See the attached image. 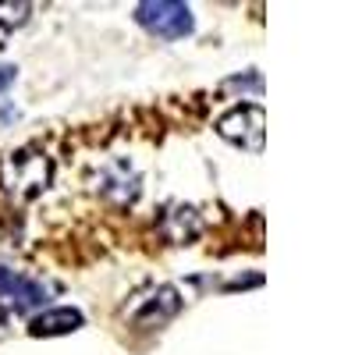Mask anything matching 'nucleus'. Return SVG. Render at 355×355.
I'll use <instances>...</instances> for the list:
<instances>
[{
    "label": "nucleus",
    "instance_id": "1",
    "mask_svg": "<svg viewBox=\"0 0 355 355\" xmlns=\"http://www.w3.org/2000/svg\"><path fill=\"white\" fill-rule=\"evenodd\" d=\"M53 182V160L40 146H21L0 157V189L15 196L18 202H28L50 189Z\"/></svg>",
    "mask_w": 355,
    "mask_h": 355
},
{
    "label": "nucleus",
    "instance_id": "9",
    "mask_svg": "<svg viewBox=\"0 0 355 355\" xmlns=\"http://www.w3.org/2000/svg\"><path fill=\"white\" fill-rule=\"evenodd\" d=\"M15 75H18V68H15V64H0V93H8V89H11Z\"/></svg>",
    "mask_w": 355,
    "mask_h": 355
},
{
    "label": "nucleus",
    "instance_id": "5",
    "mask_svg": "<svg viewBox=\"0 0 355 355\" xmlns=\"http://www.w3.org/2000/svg\"><path fill=\"white\" fill-rule=\"evenodd\" d=\"M0 302L15 313H28L46 302V288L40 281H28V277L8 270V266H0Z\"/></svg>",
    "mask_w": 355,
    "mask_h": 355
},
{
    "label": "nucleus",
    "instance_id": "7",
    "mask_svg": "<svg viewBox=\"0 0 355 355\" xmlns=\"http://www.w3.org/2000/svg\"><path fill=\"white\" fill-rule=\"evenodd\" d=\"M164 234H167V242H174V245H185V242H192L196 234L202 231V220H199V214L192 210V206H171L167 210V217H164Z\"/></svg>",
    "mask_w": 355,
    "mask_h": 355
},
{
    "label": "nucleus",
    "instance_id": "3",
    "mask_svg": "<svg viewBox=\"0 0 355 355\" xmlns=\"http://www.w3.org/2000/svg\"><path fill=\"white\" fill-rule=\"evenodd\" d=\"M263 128H266V114L259 103H239L217 117V135L249 153H263Z\"/></svg>",
    "mask_w": 355,
    "mask_h": 355
},
{
    "label": "nucleus",
    "instance_id": "4",
    "mask_svg": "<svg viewBox=\"0 0 355 355\" xmlns=\"http://www.w3.org/2000/svg\"><path fill=\"white\" fill-rule=\"evenodd\" d=\"M182 291H178L174 284H160L153 288L150 295H142V299H135V306L128 309V320L135 323V327L142 331H153V327H164L167 320H174L178 313H182Z\"/></svg>",
    "mask_w": 355,
    "mask_h": 355
},
{
    "label": "nucleus",
    "instance_id": "2",
    "mask_svg": "<svg viewBox=\"0 0 355 355\" xmlns=\"http://www.w3.org/2000/svg\"><path fill=\"white\" fill-rule=\"evenodd\" d=\"M135 21L146 28V33H153L157 40H185L192 36V8L189 4H178V0H142L135 4Z\"/></svg>",
    "mask_w": 355,
    "mask_h": 355
},
{
    "label": "nucleus",
    "instance_id": "6",
    "mask_svg": "<svg viewBox=\"0 0 355 355\" xmlns=\"http://www.w3.org/2000/svg\"><path fill=\"white\" fill-rule=\"evenodd\" d=\"M85 323V316L71 306H57V309H46L40 316L28 320V334L33 338H61V334H75Z\"/></svg>",
    "mask_w": 355,
    "mask_h": 355
},
{
    "label": "nucleus",
    "instance_id": "8",
    "mask_svg": "<svg viewBox=\"0 0 355 355\" xmlns=\"http://www.w3.org/2000/svg\"><path fill=\"white\" fill-rule=\"evenodd\" d=\"M28 15H33V4H21V0H0V28L25 25Z\"/></svg>",
    "mask_w": 355,
    "mask_h": 355
}]
</instances>
